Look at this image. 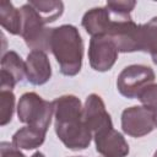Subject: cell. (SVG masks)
I'll list each match as a JSON object with an SVG mask.
<instances>
[{"label":"cell","mask_w":157,"mask_h":157,"mask_svg":"<svg viewBox=\"0 0 157 157\" xmlns=\"http://www.w3.org/2000/svg\"><path fill=\"white\" fill-rule=\"evenodd\" d=\"M75 157H76V156H75ZM78 157H81V156H78Z\"/></svg>","instance_id":"d4e9b609"},{"label":"cell","mask_w":157,"mask_h":157,"mask_svg":"<svg viewBox=\"0 0 157 157\" xmlns=\"http://www.w3.org/2000/svg\"><path fill=\"white\" fill-rule=\"evenodd\" d=\"M156 75L152 67L142 64L125 66L117 78V88L125 98H137L139 93L155 82Z\"/></svg>","instance_id":"8992f818"},{"label":"cell","mask_w":157,"mask_h":157,"mask_svg":"<svg viewBox=\"0 0 157 157\" xmlns=\"http://www.w3.org/2000/svg\"><path fill=\"white\" fill-rule=\"evenodd\" d=\"M18 120L29 126L48 130L54 115L53 102L43 99L36 92H26L20 97L17 103Z\"/></svg>","instance_id":"3957f363"},{"label":"cell","mask_w":157,"mask_h":157,"mask_svg":"<svg viewBox=\"0 0 157 157\" xmlns=\"http://www.w3.org/2000/svg\"><path fill=\"white\" fill-rule=\"evenodd\" d=\"M141 52L148 53L153 64L157 65V16L152 17L148 22L141 25Z\"/></svg>","instance_id":"2e32d148"},{"label":"cell","mask_w":157,"mask_h":157,"mask_svg":"<svg viewBox=\"0 0 157 157\" xmlns=\"http://www.w3.org/2000/svg\"><path fill=\"white\" fill-rule=\"evenodd\" d=\"M0 157H26L20 148H17L12 142L2 141L0 144Z\"/></svg>","instance_id":"44dd1931"},{"label":"cell","mask_w":157,"mask_h":157,"mask_svg":"<svg viewBox=\"0 0 157 157\" xmlns=\"http://www.w3.org/2000/svg\"><path fill=\"white\" fill-rule=\"evenodd\" d=\"M22 13V32L21 37L23 38L26 45L32 50L50 52V37L53 28H48L45 22L34 10V7L26 2L21 7Z\"/></svg>","instance_id":"277c9868"},{"label":"cell","mask_w":157,"mask_h":157,"mask_svg":"<svg viewBox=\"0 0 157 157\" xmlns=\"http://www.w3.org/2000/svg\"><path fill=\"white\" fill-rule=\"evenodd\" d=\"M137 99L141 102L142 107L156 113L157 112V83L152 82L146 86L137 96Z\"/></svg>","instance_id":"d6986e66"},{"label":"cell","mask_w":157,"mask_h":157,"mask_svg":"<svg viewBox=\"0 0 157 157\" xmlns=\"http://www.w3.org/2000/svg\"><path fill=\"white\" fill-rule=\"evenodd\" d=\"M155 128H157V112L155 113Z\"/></svg>","instance_id":"603a6c76"},{"label":"cell","mask_w":157,"mask_h":157,"mask_svg":"<svg viewBox=\"0 0 157 157\" xmlns=\"http://www.w3.org/2000/svg\"><path fill=\"white\" fill-rule=\"evenodd\" d=\"M96 151L103 157H126L129 155V144L121 132L114 128L105 129L93 135Z\"/></svg>","instance_id":"30bf717a"},{"label":"cell","mask_w":157,"mask_h":157,"mask_svg":"<svg viewBox=\"0 0 157 157\" xmlns=\"http://www.w3.org/2000/svg\"><path fill=\"white\" fill-rule=\"evenodd\" d=\"M112 23V13L107 6L93 7L85 12L81 25L85 31L91 36H107Z\"/></svg>","instance_id":"4fadbf2b"},{"label":"cell","mask_w":157,"mask_h":157,"mask_svg":"<svg viewBox=\"0 0 157 157\" xmlns=\"http://www.w3.org/2000/svg\"><path fill=\"white\" fill-rule=\"evenodd\" d=\"M153 157H157V150L155 151V153H153Z\"/></svg>","instance_id":"cb8c5ba5"},{"label":"cell","mask_w":157,"mask_h":157,"mask_svg":"<svg viewBox=\"0 0 157 157\" xmlns=\"http://www.w3.org/2000/svg\"><path fill=\"white\" fill-rule=\"evenodd\" d=\"M110 13H112V23L107 36L113 39L118 50L120 53L141 52L142 50L141 25L134 22L130 15L124 16L112 11Z\"/></svg>","instance_id":"5b68a950"},{"label":"cell","mask_w":157,"mask_h":157,"mask_svg":"<svg viewBox=\"0 0 157 157\" xmlns=\"http://www.w3.org/2000/svg\"><path fill=\"white\" fill-rule=\"evenodd\" d=\"M0 25L10 34L21 36L22 32V13L11 1L2 0L0 2Z\"/></svg>","instance_id":"9a60e30c"},{"label":"cell","mask_w":157,"mask_h":157,"mask_svg":"<svg viewBox=\"0 0 157 157\" xmlns=\"http://www.w3.org/2000/svg\"><path fill=\"white\" fill-rule=\"evenodd\" d=\"M26 77L33 86H42L52 77V66L45 52L31 50L26 59Z\"/></svg>","instance_id":"7c38bea8"},{"label":"cell","mask_w":157,"mask_h":157,"mask_svg":"<svg viewBox=\"0 0 157 157\" xmlns=\"http://www.w3.org/2000/svg\"><path fill=\"white\" fill-rule=\"evenodd\" d=\"M118 54L119 50L110 37H91L88 45V61L93 70L98 72L109 71L114 66Z\"/></svg>","instance_id":"52a82bcc"},{"label":"cell","mask_w":157,"mask_h":157,"mask_svg":"<svg viewBox=\"0 0 157 157\" xmlns=\"http://www.w3.org/2000/svg\"><path fill=\"white\" fill-rule=\"evenodd\" d=\"M34 10L39 13V16L43 18V21L47 23H52L56 21L64 12V4L63 1H55V0H29L28 1Z\"/></svg>","instance_id":"e0dca14e"},{"label":"cell","mask_w":157,"mask_h":157,"mask_svg":"<svg viewBox=\"0 0 157 157\" xmlns=\"http://www.w3.org/2000/svg\"><path fill=\"white\" fill-rule=\"evenodd\" d=\"M50 52L59 64L60 72L65 76H76L82 67L83 40L72 25H61L53 28Z\"/></svg>","instance_id":"7a4b0ae2"},{"label":"cell","mask_w":157,"mask_h":157,"mask_svg":"<svg viewBox=\"0 0 157 157\" xmlns=\"http://www.w3.org/2000/svg\"><path fill=\"white\" fill-rule=\"evenodd\" d=\"M15 94L9 90H0V125L5 126L12 120L15 112Z\"/></svg>","instance_id":"ac0fdd59"},{"label":"cell","mask_w":157,"mask_h":157,"mask_svg":"<svg viewBox=\"0 0 157 157\" xmlns=\"http://www.w3.org/2000/svg\"><path fill=\"white\" fill-rule=\"evenodd\" d=\"M47 131L26 125L12 135V144L20 150H34L43 145Z\"/></svg>","instance_id":"5bb4252c"},{"label":"cell","mask_w":157,"mask_h":157,"mask_svg":"<svg viewBox=\"0 0 157 157\" xmlns=\"http://www.w3.org/2000/svg\"><path fill=\"white\" fill-rule=\"evenodd\" d=\"M83 121L93 135L113 128L110 114L107 112L105 104L99 94L91 93L87 96L83 105Z\"/></svg>","instance_id":"9c48e42d"},{"label":"cell","mask_w":157,"mask_h":157,"mask_svg":"<svg viewBox=\"0 0 157 157\" xmlns=\"http://www.w3.org/2000/svg\"><path fill=\"white\" fill-rule=\"evenodd\" d=\"M120 120L123 131L131 137H142L155 129V113L142 105L125 108Z\"/></svg>","instance_id":"ba28073f"},{"label":"cell","mask_w":157,"mask_h":157,"mask_svg":"<svg viewBox=\"0 0 157 157\" xmlns=\"http://www.w3.org/2000/svg\"><path fill=\"white\" fill-rule=\"evenodd\" d=\"M54 129L59 140L72 151L90 146L93 134L83 121V107L74 94H64L53 101Z\"/></svg>","instance_id":"6da1fadb"},{"label":"cell","mask_w":157,"mask_h":157,"mask_svg":"<svg viewBox=\"0 0 157 157\" xmlns=\"http://www.w3.org/2000/svg\"><path fill=\"white\" fill-rule=\"evenodd\" d=\"M31 157H45V155H44L43 152H40V151H37V152H34Z\"/></svg>","instance_id":"7402d4cb"},{"label":"cell","mask_w":157,"mask_h":157,"mask_svg":"<svg viewBox=\"0 0 157 157\" xmlns=\"http://www.w3.org/2000/svg\"><path fill=\"white\" fill-rule=\"evenodd\" d=\"M26 76V61L15 52L9 50L1 56V70H0V88L12 91L15 86L23 80Z\"/></svg>","instance_id":"8fae6325"},{"label":"cell","mask_w":157,"mask_h":157,"mask_svg":"<svg viewBox=\"0 0 157 157\" xmlns=\"http://www.w3.org/2000/svg\"><path fill=\"white\" fill-rule=\"evenodd\" d=\"M105 6L112 11L118 15H124L129 16L131 11L136 6V1L134 0H118V1H107Z\"/></svg>","instance_id":"ffe728a7"}]
</instances>
